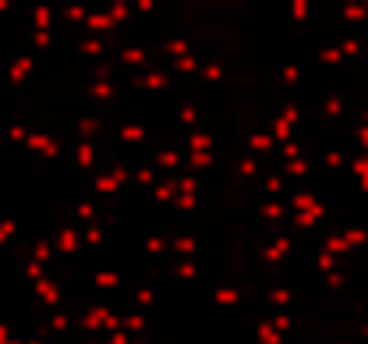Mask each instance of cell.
<instances>
[{
	"instance_id": "cell-1",
	"label": "cell",
	"mask_w": 368,
	"mask_h": 344,
	"mask_svg": "<svg viewBox=\"0 0 368 344\" xmlns=\"http://www.w3.org/2000/svg\"><path fill=\"white\" fill-rule=\"evenodd\" d=\"M81 224H68V228H60L50 241H53V256H78L81 252Z\"/></svg>"
},
{
	"instance_id": "cell-2",
	"label": "cell",
	"mask_w": 368,
	"mask_h": 344,
	"mask_svg": "<svg viewBox=\"0 0 368 344\" xmlns=\"http://www.w3.org/2000/svg\"><path fill=\"white\" fill-rule=\"evenodd\" d=\"M287 206H291V213H315V217L326 220V206L319 202L315 192H304V188L291 192V195H287Z\"/></svg>"
},
{
	"instance_id": "cell-3",
	"label": "cell",
	"mask_w": 368,
	"mask_h": 344,
	"mask_svg": "<svg viewBox=\"0 0 368 344\" xmlns=\"http://www.w3.org/2000/svg\"><path fill=\"white\" fill-rule=\"evenodd\" d=\"M117 143L128 146V149H138L149 143V128L142 125V121H124V125L117 128Z\"/></svg>"
},
{
	"instance_id": "cell-4",
	"label": "cell",
	"mask_w": 368,
	"mask_h": 344,
	"mask_svg": "<svg viewBox=\"0 0 368 344\" xmlns=\"http://www.w3.org/2000/svg\"><path fill=\"white\" fill-rule=\"evenodd\" d=\"M32 291H36V298L43 302V306H50V309H57L60 302H64V288H60V284H57V280H53L50 273H47L43 280H36V284H32Z\"/></svg>"
},
{
	"instance_id": "cell-5",
	"label": "cell",
	"mask_w": 368,
	"mask_h": 344,
	"mask_svg": "<svg viewBox=\"0 0 368 344\" xmlns=\"http://www.w3.org/2000/svg\"><path fill=\"white\" fill-rule=\"evenodd\" d=\"M294 252V238L291 234H280V238H273L270 241V245H262V262H283V259H287Z\"/></svg>"
},
{
	"instance_id": "cell-6",
	"label": "cell",
	"mask_w": 368,
	"mask_h": 344,
	"mask_svg": "<svg viewBox=\"0 0 368 344\" xmlns=\"http://www.w3.org/2000/svg\"><path fill=\"white\" fill-rule=\"evenodd\" d=\"M153 167H156L159 174H181V171H184V153H181V149H159V153L153 156Z\"/></svg>"
},
{
	"instance_id": "cell-7",
	"label": "cell",
	"mask_w": 368,
	"mask_h": 344,
	"mask_svg": "<svg viewBox=\"0 0 368 344\" xmlns=\"http://www.w3.org/2000/svg\"><path fill=\"white\" fill-rule=\"evenodd\" d=\"M340 18H343V25H361L368 22V0H343L340 4Z\"/></svg>"
},
{
	"instance_id": "cell-8",
	"label": "cell",
	"mask_w": 368,
	"mask_h": 344,
	"mask_svg": "<svg viewBox=\"0 0 368 344\" xmlns=\"http://www.w3.org/2000/svg\"><path fill=\"white\" fill-rule=\"evenodd\" d=\"M213 149H216V138L209 132L195 128V132L184 135V153H213Z\"/></svg>"
},
{
	"instance_id": "cell-9",
	"label": "cell",
	"mask_w": 368,
	"mask_h": 344,
	"mask_svg": "<svg viewBox=\"0 0 368 344\" xmlns=\"http://www.w3.org/2000/svg\"><path fill=\"white\" fill-rule=\"evenodd\" d=\"M81 25H86V36H107V32L114 29V18H110L103 8H99V11H89Z\"/></svg>"
},
{
	"instance_id": "cell-10",
	"label": "cell",
	"mask_w": 368,
	"mask_h": 344,
	"mask_svg": "<svg viewBox=\"0 0 368 344\" xmlns=\"http://www.w3.org/2000/svg\"><path fill=\"white\" fill-rule=\"evenodd\" d=\"M198 78L206 86H220L223 78H227V68H223L220 57H206V60H202V68H198Z\"/></svg>"
},
{
	"instance_id": "cell-11",
	"label": "cell",
	"mask_w": 368,
	"mask_h": 344,
	"mask_svg": "<svg viewBox=\"0 0 368 344\" xmlns=\"http://www.w3.org/2000/svg\"><path fill=\"white\" fill-rule=\"evenodd\" d=\"M216 167V153H184V171L188 174H209Z\"/></svg>"
},
{
	"instance_id": "cell-12",
	"label": "cell",
	"mask_w": 368,
	"mask_h": 344,
	"mask_svg": "<svg viewBox=\"0 0 368 344\" xmlns=\"http://www.w3.org/2000/svg\"><path fill=\"white\" fill-rule=\"evenodd\" d=\"M78 53L86 57V60H103V57H110L99 36H81V39H78Z\"/></svg>"
},
{
	"instance_id": "cell-13",
	"label": "cell",
	"mask_w": 368,
	"mask_h": 344,
	"mask_svg": "<svg viewBox=\"0 0 368 344\" xmlns=\"http://www.w3.org/2000/svg\"><path fill=\"white\" fill-rule=\"evenodd\" d=\"M149 192H153L156 202H174V195H177V174H159V181Z\"/></svg>"
},
{
	"instance_id": "cell-14",
	"label": "cell",
	"mask_w": 368,
	"mask_h": 344,
	"mask_svg": "<svg viewBox=\"0 0 368 344\" xmlns=\"http://www.w3.org/2000/svg\"><path fill=\"white\" fill-rule=\"evenodd\" d=\"M244 149H248L252 156H265V153H273L276 143H273V135L270 132H252L248 135V143H244Z\"/></svg>"
},
{
	"instance_id": "cell-15",
	"label": "cell",
	"mask_w": 368,
	"mask_h": 344,
	"mask_svg": "<svg viewBox=\"0 0 368 344\" xmlns=\"http://www.w3.org/2000/svg\"><path fill=\"white\" fill-rule=\"evenodd\" d=\"M75 164L81 167V171H96V146L92 143H86V138H78L75 143Z\"/></svg>"
},
{
	"instance_id": "cell-16",
	"label": "cell",
	"mask_w": 368,
	"mask_h": 344,
	"mask_svg": "<svg viewBox=\"0 0 368 344\" xmlns=\"http://www.w3.org/2000/svg\"><path fill=\"white\" fill-rule=\"evenodd\" d=\"M81 249H99V245H103V241H107V231H103V224H96V220H92V224H81Z\"/></svg>"
},
{
	"instance_id": "cell-17",
	"label": "cell",
	"mask_w": 368,
	"mask_h": 344,
	"mask_svg": "<svg viewBox=\"0 0 368 344\" xmlns=\"http://www.w3.org/2000/svg\"><path fill=\"white\" fill-rule=\"evenodd\" d=\"M159 181V171L153 164H142V167H131V185L135 188H153Z\"/></svg>"
},
{
	"instance_id": "cell-18",
	"label": "cell",
	"mask_w": 368,
	"mask_h": 344,
	"mask_svg": "<svg viewBox=\"0 0 368 344\" xmlns=\"http://www.w3.org/2000/svg\"><path fill=\"white\" fill-rule=\"evenodd\" d=\"M198 68H202V57L195 50L184 53V57H177V60H170V71L174 75H198Z\"/></svg>"
},
{
	"instance_id": "cell-19",
	"label": "cell",
	"mask_w": 368,
	"mask_h": 344,
	"mask_svg": "<svg viewBox=\"0 0 368 344\" xmlns=\"http://www.w3.org/2000/svg\"><path fill=\"white\" fill-rule=\"evenodd\" d=\"M177 125H181L184 132H195V128L202 125L198 107H195V103H181V107H177Z\"/></svg>"
},
{
	"instance_id": "cell-20",
	"label": "cell",
	"mask_w": 368,
	"mask_h": 344,
	"mask_svg": "<svg viewBox=\"0 0 368 344\" xmlns=\"http://www.w3.org/2000/svg\"><path fill=\"white\" fill-rule=\"evenodd\" d=\"M213 302L220 309H234V306H241V291L231 284H220V288H213Z\"/></svg>"
},
{
	"instance_id": "cell-21",
	"label": "cell",
	"mask_w": 368,
	"mask_h": 344,
	"mask_svg": "<svg viewBox=\"0 0 368 344\" xmlns=\"http://www.w3.org/2000/svg\"><path fill=\"white\" fill-rule=\"evenodd\" d=\"M103 11L114 18V25H124V22H131V18H135V11H131V0H110V4H107Z\"/></svg>"
},
{
	"instance_id": "cell-22",
	"label": "cell",
	"mask_w": 368,
	"mask_h": 344,
	"mask_svg": "<svg viewBox=\"0 0 368 344\" xmlns=\"http://www.w3.org/2000/svg\"><path fill=\"white\" fill-rule=\"evenodd\" d=\"M322 249L330 252V256H337L340 262H343L347 256L354 252V249H351V245H347V241H343V234H326V238H322Z\"/></svg>"
},
{
	"instance_id": "cell-23",
	"label": "cell",
	"mask_w": 368,
	"mask_h": 344,
	"mask_svg": "<svg viewBox=\"0 0 368 344\" xmlns=\"http://www.w3.org/2000/svg\"><path fill=\"white\" fill-rule=\"evenodd\" d=\"M50 25H53V8L50 4H36L32 8V29L36 32H50Z\"/></svg>"
},
{
	"instance_id": "cell-24",
	"label": "cell",
	"mask_w": 368,
	"mask_h": 344,
	"mask_svg": "<svg viewBox=\"0 0 368 344\" xmlns=\"http://www.w3.org/2000/svg\"><path fill=\"white\" fill-rule=\"evenodd\" d=\"M287 14H291V22L304 25L312 18V0H287Z\"/></svg>"
},
{
	"instance_id": "cell-25",
	"label": "cell",
	"mask_w": 368,
	"mask_h": 344,
	"mask_svg": "<svg viewBox=\"0 0 368 344\" xmlns=\"http://www.w3.org/2000/svg\"><path fill=\"white\" fill-rule=\"evenodd\" d=\"M315 60H319L322 68H340V64H343V53H340L337 43H333V47H319V50H315Z\"/></svg>"
},
{
	"instance_id": "cell-26",
	"label": "cell",
	"mask_w": 368,
	"mask_h": 344,
	"mask_svg": "<svg viewBox=\"0 0 368 344\" xmlns=\"http://www.w3.org/2000/svg\"><path fill=\"white\" fill-rule=\"evenodd\" d=\"M265 298H270V306L273 309H291V302H294V291L291 288H270V291H265Z\"/></svg>"
},
{
	"instance_id": "cell-27",
	"label": "cell",
	"mask_w": 368,
	"mask_h": 344,
	"mask_svg": "<svg viewBox=\"0 0 368 344\" xmlns=\"http://www.w3.org/2000/svg\"><path fill=\"white\" fill-rule=\"evenodd\" d=\"M163 53H167L170 60H177V57H184V53H192V43L184 36H170L167 43H163Z\"/></svg>"
},
{
	"instance_id": "cell-28",
	"label": "cell",
	"mask_w": 368,
	"mask_h": 344,
	"mask_svg": "<svg viewBox=\"0 0 368 344\" xmlns=\"http://www.w3.org/2000/svg\"><path fill=\"white\" fill-rule=\"evenodd\" d=\"M270 135H273V143L276 146H283V143H291V138H294V128L287 125V121H283V117H273V125H270Z\"/></svg>"
},
{
	"instance_id": "cell-29",
	"label": "cell",
	"mask_w": 368,
	"mask_h": 344,
	"mask_svg": "<svg viewBox=\"0 0 368 344\" xmlns=\"http://www.w3.org/2000/svg\"><path fill=\"white\" fill-rule=\"evenodd\" d=\"M50 143H53V135H50V132H29V138H25V149H29V153H39V156H43Z\"/></svg>"
},
{
	"instance_id": "cell-30",
	"label": "cell",
	"mask_w": 368,
	"mask_h": 344,
	"mask_svg": "<svg viewBox=\"0 0 368 344\" xmlns=\"http://www.w3.org/2000/svg\"><path fill=\"white\" fill-rule=\"evenodd\" d=\"M255 341L259 344H283V334L270 327V319H262L259 327H255Z\"/></svg>"
},
{
	"instance_id": "cell-31",
	"label": "cell",
	"mask_w": 368,
	"mask_h": 344,
	"mask_svg": "<svg viewBox=\"0 0 368 344\" xmlns=\"http://www.w3.org/2000/svg\"><path fill=\"white\" fill-rule=\"evenodd\" d=\"M198 202H202V199H198L195 192H177V195H174V210H177V213H195Z\"/></svg>"
},
{
	"instance_id": "cell-32",
	"label": "cell",
	"mask_w": 368,
	"mask_h": 344,
	"mask_svg": "<svg viewBox=\"0 0 368 344\" xmlns=\"http://www.w3.org/2000/svg\"><path fill=\"white\" fill-rule=\"evenodd\" d=\"M124 330L135 337V334H146V309H131L124 316Z\"/></svg>"
},
{
	"instance_id": "cell-33",
	"label": "cell",
	"mask_w": 368,
	"mask_h": 344,
	"mask_svg": "<svg viewBox=\"0 0 368 344\" xmlns=\"http://www.w3.org/2000/svg\"><path fill=\"white\" fill-rule=\"evenodd\" d=\"M270 327H273V330H280L283 337H287V334H291V327H294V316H291L287 309H276V312L270 316Z\"/></svg>"
},
{
	"instance_id": "cell-34",
	"label": "cell",
	"mask_w": 368,
	"mask_h": 344,
	"mask_svg": "<svg viewBox=\"0 0 368 344\" xmlns=\"http://www.w3.org/2000/svg\"><path fill=\"white\" fill-rule=\"evenodd\" d=\"M32 259H36V262H43V267H47V262L53 259V241H50V238H39L36 245H32Z\"/></svg>"
},
{
	"instance_id": "cell-35",
	"label": "cell",
	"mask_w": 368,
	"mask_h": 344,
	"mask_svg": "<svg viewBox=\"0 0 368 344\" xmlns=\"http://www.w3.org/2000/svg\"><path fill=\"white\" fill-rule=\"evenodd\" d=\"M75 220H78V224H92V220H96V199L92 202L81 199L78 206H75Z\"/></svg>"
},
{
	"instance_id": "cell-36",
	"label": "cell",
	"mask_w": 368,
	"mask_h": 344,
	"mask_svg": "<svg viewBox=\"0 0 368 344\" xmlns=\"http://www.w3.org/2000/svg\"><path fill=\"white\" fill-rule=\"evenodd\" d=\"M315 270H319V273H330V270H340V259H337V256H330V252H326V249H319V252H315Z\"/></svg>"
},
{
	"instance_id": "cell-37",
	"label": "cell",
	"mask_w": 368,
	"mask_h": 344,
	"mask_svg": "<svg viewBox=\"0 0 368 344\" xmlns=\"http://www.w3.org/2000/svg\"><path fill=\"white\" fill-rule=\"evenodd\" d=\"M343 241H347L351 249L368 245V228H347V231H343Z\"/></svg>"
},
{
	"instance_id": "cell-38",
	"label": "cell",
	"mask_w": 368,
	"mask_h": 344,
	"mask_svg": "<svg viewBox=\"0 0 368 344\" xmlns=\"http://www.w3.org/2000/svg\"><path fill=\"white\" fill-rule=\"evenodd\" d=\"M131 302H135V309H153V302H156V291H153V288H135Z\"/></svg>"
},
{
	"instance_id": "cell-39",
	"label": "cell",
	"mask_w": 368,
	"mask_h": 344,
	"mask_svg": "<svg viewBox=\"0 0 368 344\" xmlns=\"http://www.w3.org/2000/svg\"><path fill=\"white\" fill-rule=\"evenodd\" d=\"M280 117H283V121H287V125H291V128H298V125H301V107L294 103V99H287V103H283V107H280Z\"/></svg>"
},
{
	"instance_id": "cell-40",
	"label": "cell",
	"mask_w": 368,
	"mask_h": 344,
	"mask_svg": "<svg viewBox=\"0 0 368 344\" xmlns=\"http://www.w3.org/2000/svg\"><path fill=\"white\" fill-rule=\"evenodd\" d=\"M276 149H280L283 160H298V156H304V143H301V138H291V143H283V146H276Z\"/></svg>"
},
{
	"instance_id": "cell-41",
	"label": "cell",
	"mask_w": 368,
	"mask_h": 344,
	"mask_svg": "<svg viewBox=\"0 0 368 344\" xmlns=\"http://www.w3.org/2000/svg\"><path fill=\"white\" fill-rule=\"evenodd\" d=\"M347 171H351L354 177H368V153H354L351 164H347Z\"/></svg>"
},
{
	"instance_id": "cell-42",
	"label": "cell",
	"mask_w": 368,
	"mask_h": 344,
	"mask_svg": "<svg viewBox=\"0 0 368 344\" xmlns=\"http://www.w3.org/2000/svg\"><path fill=\"white\" fill-rule=\"evenodd\" d=\"M22 273H25V277L32 280V284H36V280H43V277H47V267H43V262H36V259H29L25 267H22Z\"/></svg>"
},
{
	"instance_id": "cell-43",
	"label": "cell",
	"mask_w": 368,
	"mask_h": 344,
	"mask_svg": "<svg viewBox=\"0 0 368 344\" xmlns=\"http://www.w3.org/2000/svg\"><path fill=\"white\" fill-rule=\"evenodd\" d=\"M354 146H358V153H368V128L365 125L354 128Z\"/></svg>"
},
{
	"instance_id": "cell-44",
	"label": "cell",
	"mask_w": 368,
	"mask_h": 344,
	"mask_svg": "<svg viewBox=\"0 0 368 344\" xmlns=\"http://www.w3.org/2000/svg\"><path fill=\"white\" fill-rule=\"evenodd\" d=\"M103 344H131L128 330H117V334H103Z\"/></svg>"
},
{
	"instance_id": "cell-45",
	"label": "cell",
	"mask_w": 368,
	"mask_h": 344,
	"mask_svg": "<svg viewBox=\"0 0 368 344\" xmlns=\"http://www.w3.org/2000/svg\"><path fill=\"white\" fill-rule=\"evenodd\" d=\"M361 341L368 344V323H365V327H361Z\"/></svg>"
},
{
	"instance_id": "cell-46",
	"label": "cell",
	"mask_w": 368,
	"mask_h": 344,
	"mask_svg": "<svg viewBox=\"0 0 368 344\" xmlns=\"http://www.w3.org/2000/svg\"><path fill=\"white\" fill-rule=\"evenodd\" d=\"M131 344H146V341H142V334H135V337H131Z\"/></svg>"
},
{
	"instance_id": "cell-47",
	"label": "cell",
	"mask_w": 368,
	"mask_h": 344,
	"mask_svg": "<svg viewBox=\"0 0 368 344\" xmlns=\"http://www.w3.org/2000/svg\"><path fill=\"white\" fill-rule=\"evenodd\" d=\"M361 125H365V128H368V110H365V114H361Z\"/></svg>"
},
{
	"instance_id": "cell-48",
	"label": "cell",
	"mask_w": 368,
	"mask_h": 344,
	"mask_svg": "<svg viewBox=\"0 0 368 344\" xmlns=\"http://www.w3.org/2000/svg\"><path fill=\"white\" fill-rule=\"evenodd\" d=\"M365 306H368V295H365Z\"/></svg>"
}]
</instances>
